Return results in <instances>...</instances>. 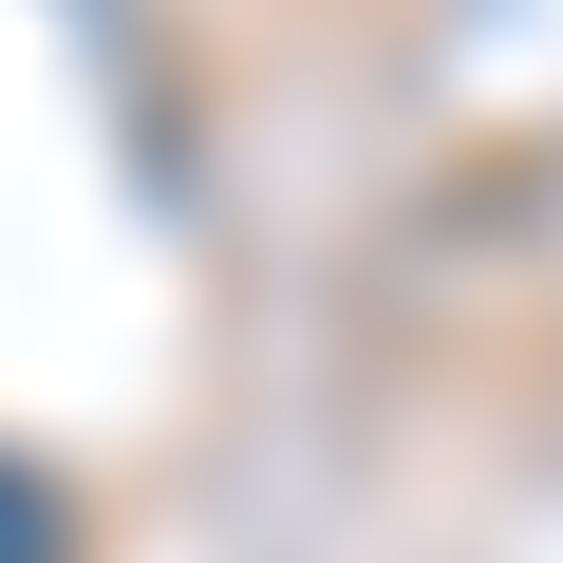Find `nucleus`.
Segmentation results:
<instances>
[{"label":"nucleus","mask_w":563,"mask_h":563,"mask_svg":"<svg viewBox=\"0 0 563 563\" xmlns=\"http://www.w3.org/2000/svg\"><path fill=\"white\" fill-rule=\"evenodd\" d=\"M0 563H76V507H57V470H20V451H0Z\"/></svg>","instance_id":"1"}]
</instances>
